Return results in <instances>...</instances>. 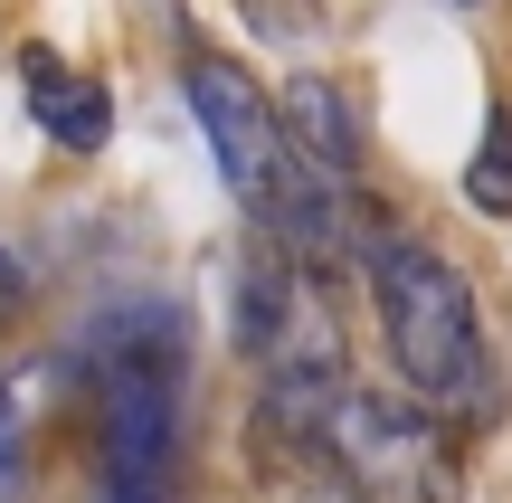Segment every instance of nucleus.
Listing matches in <instances>:
<instances>
[{"label":"nucleus","mask_w":512,"mask_h":503,"mask_svg":"<svg viewBox=\"0 0 512 503\" xmlns=\"http://www.w3.org/2000/svg\"><path fill=\"white\" fill-rule=\"evenodd\" d=\"M370 295H380V333H389V361H399L408 399H427L446 428L503 409L494 342H484L475 285H465L456 257H437V247H418V238L389 228L380 257H370Z\"/></svg>","instance_id":"f257e3e1"},{"label":"nucleus","mask_w":512,"mask_h":503,"mask_svg":"<svg viewBox=\"0 0 512 503\" xmlns=\"http://www.w3.org/2000/svg\"><path fill=\"white\" fill-rule=\"evenodd\" d=\"M181 380H190V333L171 304L114 314L95 333V390H105V466L114 485H171L181 456Z\"/></svg>","instance_id":"f03ea898"},{"label":"nucleus","mask_w":512,"mask_h":503,"mask_svg":"<svg viewBox=\"0 0 512 503\" xmlns=\"http://www.w3.org/2000/svg\"><path fill=\"white\" fill-rule=\"evenodd\" d=\"M313 466L342 475L361 503H465V466H456L446 418L399 399V390H361V380L332 390Z\"/></svg>","instance_id":"7ed1b4c3"},{"label":"nucleus","mask_w":512,"mask_h":503,"mask_svg":"<svg viewBox=\"0 0 512 503\" xmlns=\"http://www.w3.org/2000/svg\"><path fill=\"white\" fill-rule=\"evenodd\" d=\"M275 124H285V143H294V162H304V171L361 190V114H351V95L332 86V76L304 67L285 86V105H275Z\"/></svg>","instance_id":"20e7f679"},{"label":"nucleus","mask_w":512,"mask_h":503,"mask_svg":"<svg viewBox=\"0 0 512 503\" xmlns=\"http://www.w3.org/2000/svg\"><path fill=\"white\" fill-rule=\"evenodd\" d=\"M29 114H38V133L48 143H67V152H105V133H114V95L95 86V76H67L48 48H29Z\"/></svg>","instance_id":"39448f33"},{"label":"nucleus","mask_w":512,"mask_h":503,"mask_svg":"<svg viewBox=\"0 0 512 503\" xmlns=\"http://www.w3.org/2000/svg\"><path fill=\"white\" fill-rule=\"evenodd\" d=\"M465 200H475L484 219H512V114L503 105L484 114V143H475V162H465Z\"/></svg>","instance_id":"423d86ee"},{"label":"nucleus","mask_w":512,"mask_h":503,"mask_svg":"<svg viewBox=\"0 0 512 503\" xmlns=\"http://www.w3.org/2000/svg\"><path fill=\"white\" fill-rule=\"evenodd\" d=\"M256 19V38H275V48H294V38H313V0H238Z\"/></svg>","instance_id":"0eeeda50"},{"label":"nucleus","mask_w":512,"mask_h":503,"mask_svg":"<svg viewBox=\"0 0 512 503\" xmlns=\"http://www.w3.org/2000/svg\"><path fill=\"white\" fill-rule=\"evenodd\" d=\"M294 503H361V494H351L342 475H323V466H313V475H304V494H294Z\"/></svg>","instance_id":"6e6552de"},{"label":"nucleus","mask_w":512,"mask_h":503,"mask_svg":"<svg viewBox=\"0 0 512 503\" xmlns=\"http://www.w3.org/2000/svg\"><path fill=\"white\" fill-rule=\"evenodd\" d=\"M10 304H19V257L0 247V314H10Z\"/></svg>","instance_id":"1a4fd4ad"},{"label":"nucleus","mask_w":512,"mask_h":503,"mask_svg":"<svg viewBox=\"0 0 512 503\" xmlns=\"http://www.w3.org/2000/svg\"><path fill=\"white\" fill-rule=\"evenodd\" d=\"M114 503H171V485H114Z\"/></svg>","instance_id":"9d476101"}]
</instances>
